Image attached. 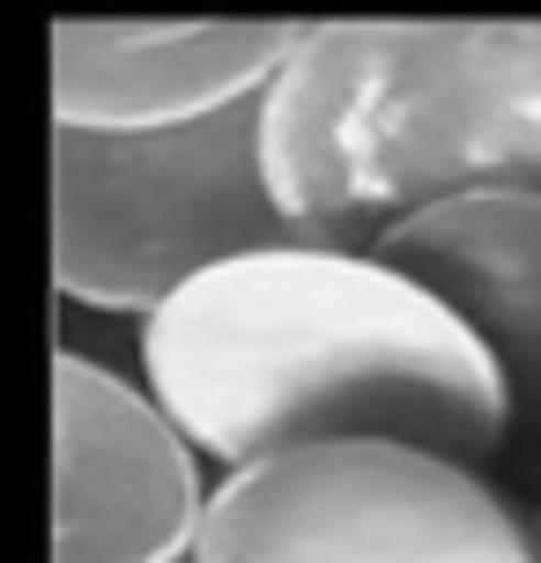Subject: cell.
<instances>
[{"mask_svg": "<svg viewBox=\"0 0 541 563\" xmlns=\"http://www.w3.org/2000/svg\"><path fill=\"white\" fill-rule=\"evenodd\" d=\"M267 178L260 97L172 126L53 119V282L89 311H148L260 245H297Z\"/></svg>", "mask_w": 541, "mask_h": 563, "instance_id": "cell-3", "label": "cell"}, {"mask_svg": "<svg viewBox=\"0 0 541 563\" xmlns=\"http://www.w3.org/2000/svg\"><path fill=\"white\" fill-rule=\"evenodd\" d=\"M305 23H134L59 15L53 23V119L75 126H172L260 97Z\"/></svg>", "mask_w": 541, "mask_h": 563, "instance_id": "cell-7", "label": "cell"}, {"mask_svg": "<svg viewBox=\"0 0 541 563\" xmlns=\"http://www.w3.org/2000/svg\"><path fill=\"white\" fill-rule=\"evenodd\" d=\"M142 386L208 460L394 438L489 467L505 378L430 282L371 245H260L142 319Z\"/></svg>", "mask_w": 541, "mask_h": 563, "instance_id": "cell-1", "label": "cell"}, {"mask_svg": "<svg viewBox=\"0 0 541 563\" xmlns=\"http://www.w3.org/2000/svg\"><path fill=\"white\" fill-rule=\"evenodd\" d=\"M386 253L475 327L505 378V445L489 475L541 497V194H460L386 230Z\"/></svg>", "mask_w": 541, "mask_h": 563, "instance_id": "cell-6", "label": "cell"}, {"mask_svg": "<svg viewBox=\"0 0 541 563\" xmlns=\"http://www.w3.org/2000/svg\"><path fill=\"white\" fill-rule=\"evenodd\" d=\"M208 482L172 408L75 349L53 356V563H194Z\"/></svg>", "mask_w": 541, "mask_h": 563, "instance_id": "cell-5", "label": "cell"}, {"mask_svg": "<svg viewBox=\"0 0 541 563\" xmlns=\"http://www.w3.org/2000/svg\"><path fill=\"white\" fill-rule=\"evenodd\" d=\"M194 563H541V534L475 460L334 438L223 467Z\"/></svg>", "mask_w": 541, "mask_h": 563, "instance_id": "cell-4", "label": "cell"}, {"mask_svg": "<svg viewBox=\"0 0 541 563\" xmlns=\"http://www.w3.org/2000/svg\"><path fill=\"white\" fill-rule=\"evenodd\" d=\"M534 534H541V511H534Z\"/></svg>", "mask_w": 541, "mask_h": 563, "instance_id": "cell-8", "label": "cell"}, {"mask_svg": "<svg viewBox=\"0 0 541 563\" xmlns=\"http://www.w3.org/2000/svg\"><path fill=\"white\" fill-rule=\"evenodd\" d=\"M260 119L275 200L312 245H378L460 194H541V23H305Z\"/></svg>", "mask_w": 541, "mask_h": 563, "instance_id": "cell-2", "label": "cell"}]
</instances>
